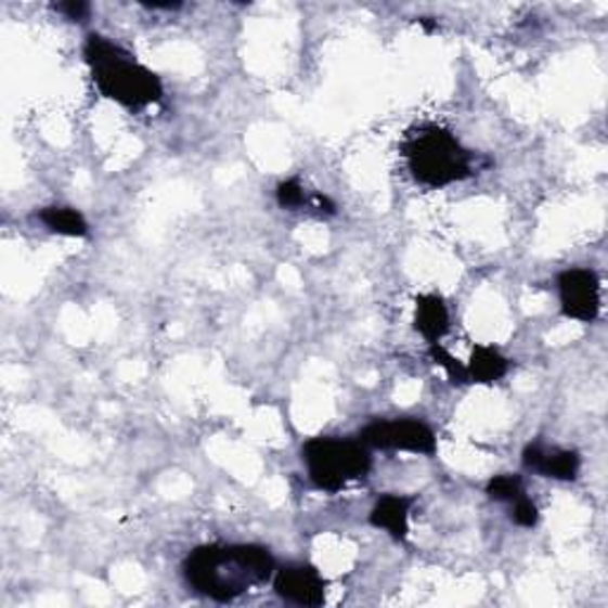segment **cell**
<instances>
[{
  "instance_id": "1",
  "label": "cell",
  "mask_w": 608,
  "mask_h": 608,
  "mask_svg": "<svg viewBox=\"0 0 608 608\" xmlns=\"http://www.w3.org/2000/svg\"><path fill=\"white\" fill-rule=\"evenodd\" d=\"M276 573L274 556L262 544H203L183 561V578L212 601H233Z\"/></svg>"
},
{
  "instance_id": "2",
  "label": "cell",
  "mask_w": 608,
  "mask_h": 608,
  "mask_svg": "<svg viewBox=\"0 0 608 608\" xmlns=\"http://www.w3.org/2000/svg\"><path fill=\"white\" fill-rule=\"evenodd\" d=\"M83 60L91 69L95 89L107 101H115L129 109H143L163 101V79L105 36H86Z\"/></svg>"
},
{
  "instance_id": "3",
  "label": "cell",
  "mask_w": 608,
  "mask_h": 608,
  "mask_svg": "<svg viewBox=\"0 0 608 608\" xmlns=\"http://www.w3.org/2000/svg\"><path fill=\"white\" fill-rule=\"evenodd\" d=\"M402 155L412 177L428 189H444L474 177L476 155L458 143L456 135L440 127H426L402 143Z\"/></svg>"
},
{
  "instance_id": "4",
  "label": "cell",
  "mask_w": 608,
  "mask_h": 608,
  "mask_svg": "<svg viewBox=\"0 0 608 608\" xmlns=\"http://www.w3.org/2000/svg\"><path fill=\"white\" fill-rule=\"evenodd\" d=\"M302 462L312 486L321 492H340L350 482L368 476L374 458L371 450L357 440L345 438H312L302 447Z\"/></svg>"
},
{
  "instance_id": "5",
  "label": "cell",
  "mask_w": 608,
  "mask_h": 608,
  "mask_svg": "<svg viewBox=\"0 0 608 608\" xmlns=\"http://www.w3.org/2000/svg\"><path fill=\"white\" fill-rule=\"evenodd\" d=\"M359 442L368 450L412 452L432 456L438 452L436 430L418 418H376L359 430Z\"/></svg>"
},
{
  "instance_id": "6",
  "label": "cell",
  "mask_w": 608,
  "mask_h": 608,
  "mask_svg": "<svg viewBox=\"0 0 608 608\" xmlns=\"http://www.w3.org/2000/svg\"><path fill=\"white\" fill-rule=\"evenodd\" d=\"M558 300L568 319L592 324L601 312V281L592 269H568L558 276Z\"/></svg>"
},
{
  "instance_id": "7",
  "label": "cell",
  "mask_w": 608,
  "mask_h": 608,
  "mask_svg": "<svg viewBox=\"0 0 608 608\" xmlns=\"http://www.w3.org/2000/svg\"><path fill=\"white\" fill-rule=\"evenodd\" d=\"M274 592L290 604L316 608L326 601V580L312 566L293 564L274 573Z\"/></svg>"
},
{
  "instance_id": "8",
  "label": "cell",
  "mask_w": 608,
  "mask_h": 608,
  "mask_svg": "<svg viewBox=\"0 0 608 608\" xmlns=\"http://www.w3.org/2000/svg\"><path fill=\"white\" fill-rule=\"evenodd\" d=\"M523 466L532 474L552 480H578L582 458L575 450H564V447H547L542 442H532L523 450Z\"/></svg>"
},
{
  "instance_id": "9",
  "label": "cell",
  "mask_w": 608,
  "mask_h": 608,
  "mask_svg": "<svg viewBox=\"0 0 608 608\" xmlns=\"http://www.w3.org/2000/svg\"><path fill=\"white\" fill-rule=\"evenodd\" d=\"M416 500L404 497V494H386L380 497L368 514V523L376 530H386L397 542L409 538V516H412Z\"/></svg>"
},
{
  "instance_id": "10",
  "label": "cell",
  "mask_w": 608,
  "mask_h": 608,
  "mask_svg": "<svg viewBox=\"0 0 608 608\" xmlns=\"http://www.w3.org/2000/svg\"><path fill=\"white\" fill-rule=\"evenodd\" d=\"M414 326L430 345H436L444 338L447 331H450V309H447L440 295L428 293L416 297Z\"/></svg>"
},
{
  "instance_id": "11",
  "label": "cell",
  "mask_w": 608,
  "mask_h": 608,
  "mask_svg": "<svg viewBox=\"0 0 608 608\" xmlns=\"http://www.w3.org/2000/svg\"><path fill=\"white\" fill-rule=\"evenodd\" d=\"M508 368H512V359L504 357L497 347L476 345L466 364V378L478 386H492L508 374Z\"/></svg>"
},
{
  "instance_id": "12",
  "label": "cell",
  "mask_w": 608,
  "mask_h": 608,
  "mask_svg": "<svg viewBox=\"0 0 608 608\" xmlns=\"http://www.w3.org/2000/svg\"><path fill=\"white\" fill-rule=\"evenodd\" d=\"M36 219H39L43 227L57 233V235H67V238H83L89 235V221L74 207H65V205H53V207H43L36 212Z\"/></svg>"
},
{
  "instance_id": "13",
  "label": "cell",
  "mask_w": 608,
  "mask_h": 608,
  "mask_svg": "<svg viewBox=\"0 0 608 608\" xmlns=\"http://www.w3.org/2000/svg\"><path fill=\"white\" fill-rule=\"evenodd\" d=\"M488 497L494 502H504V504H512L514 500H518L523 492V480L520 476L514 474H502V476H494L488 480L486 486Z\"/></svg>"
},
{
  "instance_id": "14",
  "label": "cell",
  "mask_w": 608,
  "mask_h": 608,
  "mask_svg": "<svg viewBox=\"0 0 608 608\" xmlns=\"http://www.w3.org/2000/svg\"><path fill=\"white\" fill-rule=\"evenodd\" d=\"M276 200L283 209H300L307 205V193H305V185L297 181V179H288V181H281L276 185Z\"/></svg>"
},
{
  "instance_id": "15",
  "label": "cell",
  "mask_w": 608,
  "mask_h": 608,
  "mask_svg": "<svg viewBox=\"0 0 608 608\" xmlns=\"http://www.w3.org/2000/svg\"><path fill=\"white\" fill-rule=\"evenodd\" d=\"M430 359L447 371V376H450L452 383H468L466 364H458V359H454L450 352H447L440 342L430 345Z\"/></svg>"
},
{
  "instance_id": "16",
  "label": "cell",
  "mask_w": 608,
  "mask_h": 608,
  "mask_svg": "<svg viewBox=\"0 0 608 608\" xmlns=\"http://www.w3.org/2000/svg\"><path fill=\"white\" fill-rule=\"evenodd\" d=\"M512 520L520 528H535L540 523V508L538 504L528 500L526 494H520L518 500L512 502Z\"/></svg>"
},
{
  "instance_id": "17",
  "label": "cell",
  "mask_w": 608,
  "mask_h": 608,
  "mask_svg": "<svg viewBox=\"0 0 608 608\" xmlns=\"http://www.w3.org/2000/svg\"><path fill=\"white\" fill-rule=\"evenodd\" d=\"M55 10L60 15H65L69 22H83L91 15V5L81 3V0H69V3H57Z\"/></svg>"
},
{
  "instance_id": "18",
  "label": "cell",
  "mask_w": 608,
  "mask_h": 608,
  "mask_svg": "<svg viewBox=\"0 0 608 608\" xmlns=\"http://www.w3.org/2000/svg\"><path fill=\"white\" fill-rule=\"evenodd\" d=\"M147 10H179L181 3H141Z\"/></svg>"
}]
</instances>
